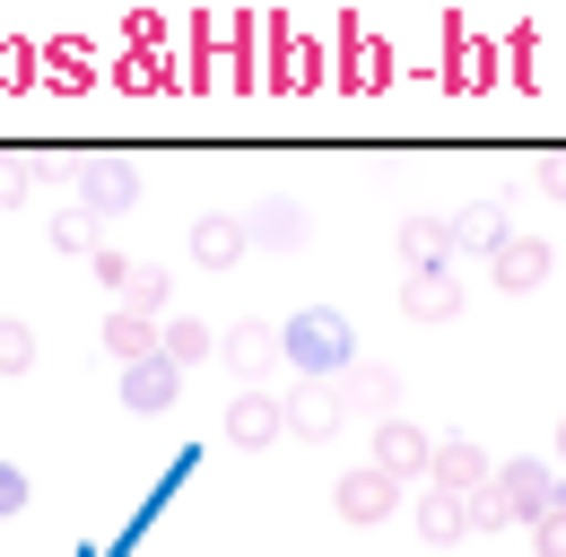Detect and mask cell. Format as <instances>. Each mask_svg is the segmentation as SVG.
<instances>
[{"label":"cell","instance_id":"cell-12","mask_svg":"<svg viewBox=\"0 0 566 557\" xmlns=\"http://www.w3.org/2000/svg\"><path fill=\"white\" fill-rule=\"evenodd\" d=\"M253 253V227L235 218V209H210V218H192V262L201 271H235Z\"/></svg>","mask_w":566,"mask_h":557},{"label":"cell","instance_id":"cell-24","mask_svg":"<svg viewBox=\"0 0 566 557\" xmlns=\"http://www.w3.org/2000/svg\"><path fill=\"white\" fill-rule=\"evenodd\" d=\"M166 357H175V366L192 375L201 357H218V332L201 323V314H166Z\"/></svg>","mask_w":566,"mask_h":557},{"label":"cell","instance_id":"cell-5","mask_svg":"<svg viewBox=\"0 0 566 557\" xmlns=\"http://www.w3.org/2000/svg\"><path fill=\"white\" fill-rule=\"evenodd\" d=\"M340 70L323 62V44L314 35H280L271 27V62H262V87H287V96H305V87H332Z\"/></svg>","mask_w":566,"mask_h":557},{"label":"cell","instance_id":"cell-4","mask_svg":"<svg viewBox=\"0 0 566 557\" xmlns=\"http://www.w3.org/2000/svg\"><path fill=\"white\" fill-rule=\"evenodd\" d=\"M496 496L514 505V523L532 532L549 505H558V462H541V453H514V462H496Z\"/></svg>","mask_w":566,"mask_h":557},{"label":"cell","instance_id":"cell-34","mask_svg":"<svg viewBox=\"0 0 566 557\" xmlns=\"http://www.w3.org/2000/svg\"><path fill=\"white\" fill-rule=\"evenodd\" d=\"M27 496H35L27 471H18V462H0V523H9V514H27Z\"/></svg>","mask_w":566,"mask_h":557},{"label":"cell","instance_id":"cell-35","mask_svg":"<svg viewBox=\"0 0 566 557\" xmlns=\"http://www.w3.org/2000/svg\"><path fill=\"white\" fill-rule=\"evenodd\" d=\"M532 183H541L549 201H566V148H549V157H541V175H532Z\"/></svg>","mask_w":566,"mask_h":557},{"label":"cell","instance_id":"cell-8","mask_svg":"<svg viewBox=\"0 0 566 557\" xmlns=\"http://www.w3.org/2000/svg\"><path fill=\"white\" fill-rule=\"evenodd\" d=\"M280 435H287L280 392H235V401H227V444H235V453H271Z\"/></svg>","mask_w":566,"mask_h":557},{"label":"cell","instance_id":"cell-7","mask_svg":"<svg viewBox=\"0 0 566 557\" xmlns=\"http://www.w3.org/2000/svg\"><path fill=\"white\" fill-rule=\"evenodd\" d=\"M218 366L244 375V392H262V375L280 366V323H227L218 332Z\"/></svg>","mask_w":566,"mask_h":557},{"label":"cell","instance_id":"cell-22","mask_svg":"<svg viewBox=\"0 0 566 557\" xmlns=\"http://www.w3.org/2000/svg\"><path fill=\"white\" fill-rule=\"evenodd\" d=\"M105 357H123V366L166 357V323H148V314H132V305H114V314H105Z\"/></svg>","mask_w":566,"mask_h":557},{"label":"cell","instance_id":"cell-14","mask_svg":"<svg viewBox=\"0 0 566 557\" xmlns=\"http://www.w3.org/2000/svg\"><path fill=\"white\" fill-rule=\"evenodd\" d=\"M35 53H44V87H62V96H87V87H96V70H105L87 35H44Z\"/></svg>","mask_w":566,"mask_h":557},{"label":"cell","instance_id":"cell-33","mask_svg":"<svg viewBox=\"0 0 566 557\" xmlns=\"http://www.w3.org/2000/svg\"><path fill=\"white\" fill-rule=\"evenodd\" d=\"M532 549H541V557H566V505H549V514L532 523Z\"/></svg>","mask_w":566,"mask_h":557},{"label":"cell","instance_id":"cell-15","mask_svg":"<svg viewBox=\"0 0 566 557\" xmlns=\"http://www.w3.org/2000/svg\"><path fill=\"white\" fill-rule=\"evenodd\" d=\"M410 523H419L427 549H453V540H471V496H453V487H419Z\"/></svg>","mask_w":566,"mask_h":557},{"label":"cell","instance_id":"cell-10","mask_svg":"<svg viewBox=\"0 0 566 557\" xmlns=\"http://www.w3.org/2000/svg\"><path fill=\"white\" fill-rule=\"evenodd\" d=\"M244 227H253V253H296V244L314 235L305 201H287V192H262V201L244 209Z\"/></svg>","mask_w":566,"mask_h":557},{"label":"cell","instance_id":"cell-36","mask_svg":"<svg viewBox=\"0 0 566 557\" xmlns=\"http://www.w3.org/2000/svg\"><path fill=\"white\" fill-rule=\"evenodd\" d=\"M558 462H566V418H558Z\"/></svg>","mask_w":566,"mask_h":557},{"label":"cell","instance_id":"cell-37","mask_svg":"<svg viewBox=\"0 0 566 557\" xmlns=\"http://www.w3.org/2000/svg\"><path fill=\"white\" fill-rule=\"evenodd\" d=\"M78 557H114V549H78Z\"/></svg>","mask_w":566,"mask_h":557},{"label":"cell","instance_id":"cell-26","mask_svg":"<svg viewBox=\"0 0 566 557\" xmlns=\"http://www.w3.org/2000/svg\"><path fill=\"white\" fill-rule=\"evenodd\" d=\"M166 296H175V278L157 271V262H140V271H132V287H123V305H132V314H148V323H166Z\"/></svg>","mask_w":566,"mask_h":557},{"label":"cell","instance_id":"cell-28","mask_svg":"<svg viewBox=\"0 0 566 557\" xmlns=\"http://www.w3.org/2000/svg\"><path fill=\"white\" fill-rule=\"evenodd\" d=\"M78 166L87 157H71V148H27V175L35 183H78Z\"/></svg>","mask_w":566,"mask_h":557},{"label":"cell","instance_id":"cell-23","mask_svg":"<svg viewBox=\"0 0 566 557\" xmlns=\"http://www.w3.org/2000/svg\"><path fill=\"white\" fill-rule=\"evenodd\" d=\"M462 296H471L462 278L436 271V278H410V287H401V314H410V323H453V314H462Z\"/></svg>","mask_w":566,"mask_h":557},{"label":"cell","instance_id":"cell-1","mask_svg":"<svg viewBox=\"0 0 566 557\" xmlns=\"http://www.w3.org/2000/svg\"><path fill=\"white\" fill-rule=\"evenodd\" d=\"M280 357L296 366V383H340L357 366V323L340 305H296L280 323Z\"/></svg>","mask_w":566,"mask_h":557},{"label":"cell","instance_id":"cell-20","mask_svg":"<svg viewBox=\"0 0 566 557\" xmlns=\"http://www.w3.org/2000/svg\"><path fill=\"white\" fill-rule=\"evenodd\" d=\"M340 87H357V96L392 87V44L366 35V27H349V35H340Z\"/></svg>","mask_w":566,"mask_h":557},{"label":"cell","instance_id":"cell-6","mask_svg":"<svg viewBox=\"0 0 566 557\" xmlns=\"http://www.w3.org/2000/svg\"><path fill=\"white\" fill-rule=\"evenodd\" d=\"M375 471H384V480H436V435H427V427H410V418H384V427H375Z\"/></svg>","mask_w":566,"mask_h":557},{"label":"cell","instance_id":"cell-29","mask_svg":"<svg viewBox=\"0 0 566 557\" xmlns=\"http://www.w3.org/2000/svg\"><path fill=\"white\" fill-rule=\"evenodd\" d=\"M35 192V175H27V148H0V209H18Z\"/></svg>","mask_w":566,"mask_h":557},{"label":"cell","instance_id":"cell-9","mask_svg":"<svg viewBox=\"0 0 566 557\" xmlns=\"http://www.w3.org/2000/svg\"><path fill=\"white\" fill-rule=\"evenodd\" d=\"M175 401H184V366H175V357L123 366V410H132V418H166Z\"/></svg>","mask_w":566,"mask_h":557},{"label":"cell","instance_id":"cell-2","mask_svg":"<svg viewBox=\"0 0 566 557\" xmlns=\"http://www.w3.org/2000/svg\"><path fill=\"white\" fill-rule=\"evenodd\" d=\"M132 201H140V166H132L123 148H96V157L78 166V209H87V218H123Z\"/></svg>","mask_w":566,"mask_h":557},{"label":"cell","instance_id":"cell-13","mask_svg":"<svg viewBox=\"0 0 566 557\" xmlns=\"http://www.w3.org/2000/svg\"><path fill=\"white\" fill-rule=\"evenodd\" d=\"M340 401H349V418L366 410L375 427H384V418H401V375H392V366H375V357H357L349 375H340Z\"/></svg>","mask_w":566,"mask_h":557},{"label":"cell","instance_id":"cell-17","mask_svg":"<svg viewBox=\"0 0 566 557\" xmlns=\"http://www.w3.org/2000/svg\"><path fill=\"white\" fill-rule=\"evenodd\" d=\"M427 487H453V496H480V487H496V462L471 444V435H444L436 444V480Z\"/></svg>","mask_w":566,"mask_h":557},{"label":"cell","instance_id":"cell-16","mask_svg":"<svg viewBox=\"0 0 566 557\" xmlns=\"http://www.w3.org/2000/svg\"><path fill=\"white\" fill-rule=\"evenodd\" d=\"M549 262H558V253H549V235H505V253L489 262V278L505 287V296H532V287L549 278Z\"/></svg>","mask_w":566,"mask_h":557},{"label":"cell","instance_id":"cell-25","mask_svg":"<svg viewBox=\"0 0 566 557\" xmlns=\"http://www.w3.org/2000/svg\"><path fill=\"white\" fill-rule=\"evenodd\" d=\"M44 244H53V253H78V262H96V218L71 201L62 218H53V227H44Z\"/></svg>","mask_w":566,"mask_h":557},{"label":"cell","instance_id":"cell-19","mask_svg":"<svg viewBox=\"0 0 566 557\" xmlns=\"http://www.w3.org/2000/svg\"><path fill=\"white\" fill-rule=\"evenodd\" d=\"M505 235H514L505 201H462V209H453V253H480V262H496V253H505Z\"/></svg>","mask_w":566,"mask_h":557},{"label":"cell","instance_id":"cell-27","mask_svg":"<svg viewBox=\"0 0 566 557\" xmlns=\"http://www.w3.org/2000/svg\"><path fill=\"white\" fill-rule=\"evenodd\" d=\"M35 70H44V53H35V44H18V35H0V96H18V87H35Z\"/></svg>","mask_w":566,"mask_h":557},{"label":"cell","instance_id":"cell-30","mask_svg":"<svg viewBox=\"0 0 566 557\" xmlns=\"http://www.w3.org/2000/svg\"><path fill=\"white\" fill-rule=\"evenodd\" d=\"M35 366V332L27 323H0V375H27Z\"/></svg>","mask_w":566,"mask_h":557},{"label":"cell","instance_id":"cell-32","mask_svg":"<svg viewBox=\"0 0 566 557\" xmlns=\"http://www.w3.org/2000/svg\"><path fill=\"white\" fill-rule=\"evenodd\" d=\"M505 523H514V505H505L496 487H480V496H471V532H505Z\"/></svg>","mask_w":566,"mask_h":557},{"label":"cell","instance_id":"cell-18","mask_svg":"<svg viewBox=\"0 0 566 557\" xmlns=\"http://www.w3.org/2000/svg\"><path fill=\"white\" fill-rule=\"evenodd\" d=\"M496 70H505V53H496L489 35L453 27V62H444V87H453V96H480V87H496Z\"/></svg>","mask_w":566,"mask_h":557},{"label":"cell","instance_id":"cell-21","mask_svg":"<svg viewBox=\"0 0 566 557\" xmlns=\"http://www.w3.org/2000/svg\"><path fill=\"white\" fill-rule=\"evenodd\" d=\"M401 262H410V278L453 271V218H401Z\"/></svg>","mask_w":566,"mask_h":557},{"label":"cell","instance_id":"cell-3","mask_svg":"<svg viewBox=\"0 0 566 557\" xmlns=\"http://www.w3.org/2000/svg\"><path fill=\"white\" fill-rule=\"evenodd\" d=\"M332 505H340V523H349V532H375V523H392V514H401V480H384L375 462H357V471H340Z\"/></svg>","mask_w":566,"mask_h":557},{"label":"cell","instance_id":"cell-11","mask_svg":"<svg viewBox=\"0 0 566 557\" xmlns=\"http://www.w3.org/2000/svg\"><path fill=\"white\" fill-rule=\"evenodd\" d=\"M340 427H349L340 383H296V392H287V435H305V444H332Z\"/></svg>","mask_w":566,"mask_h":557},{"label":"cell","instance_id":"cell-31","mask_svg":"<svg viewBox=\"0 0 566 557\" xmlns=\"http://www.w3.org/2000/svg\"><path fill=\"white\" fill-rule=\"evenodd\" d=\"M87 271H96V278H105V287H114V296H123L140 262H132V253H114V244H96V262H87Z\"/></svg>","mask_w":566,"mask_h":557}]
</instances>
